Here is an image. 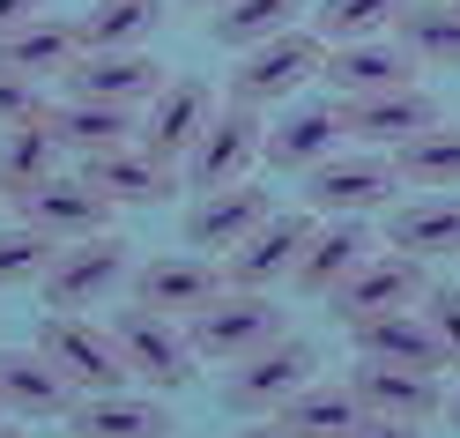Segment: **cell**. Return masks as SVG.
Here are the masks:
<instances>
[{"mask_svg": "<svg viewBox=\"0 0 460 438\" xmlns=\"http://www.w3.org/2000/svg\"><path fill=\"white\" fill-rule=\"evenodd\" d=\"M386 246L409 260H453L460 253V193H416L386 209Z\"/></svg>", "mask_w": 460, "mask_h": 438, "instance_id": "603a6c76", "label": "cell"}, {"mask_svg": "<svg viewBox=\"0 0 460 438\" xmlns=\"http://www.w3.org/2000/svg\"><path fill=\"white\" fill-rule=\"evenodd\" d=\"M164 90V67L149 52H82L67 67V97H97V104H149Z\"/></svg>", "mask_w": 460, "mask_h": 438, "instance_id": "44dd1931", "label": "cell"}, {"mask_svg": "<svg viewBox=\"0 0 460 438\" xmlns=\"http://www.w3.org/2000/svg\"><path fill=\"white\" fill-rule=\"evenodd\" d=\"M327 67V38L320 31H282V38H261V45H245L238 52V67H230V104H290L305 82H320Z\"/></svg>", "mask_w": 460, "mask_h": 438, "instance_id": "6da1fadb", "label": "cell"}, {"mask_svg": "<svg viewBox=\"0 0 460 438\" xmlns=\"http://www.w3.org/2000/svg\"><path fill=\"white\" fill-rule=\"evenodd\" d=\"M230 290L223 260L208 253H164V260H134V305L171 312V319H193L200 305H216Z\"/></svg>", "mask_w": 460, "mask_h": 438, "instance_id": "8fae6325", "label": "cell"}, {"mask_svg": "<svg viewBox=\"0 0 460 438\" xmlns=\"http://www.w3.org/2000/svg\"><path fill=\"white\" fill-rule=\"evenodd\" d=\"M349 394H357L364 416H401V424H430V416H446V387H438V371H416V364L357 357Z\"/></svg>", "mask_w": 460, "mask_h": 438, "instance_id": "2e32d148", "label": "cell"}, {"mask_svg": "<svg viewBox=\"0 0 460 438\" xmlns=\"http://www.w3.org/2000/svg\"><path fill=\"white\" fill-rule=\"evenodd\" d=\"M446 416H453V424H460V394H446Z\"/></svg>", "mask_w": 460, "mask_h": 438, "instance_id": "60d3db41", "label": "cell"}, {"mask_svg": "<svg viewBox=\"0 0 460 438\" xmlns=\"http://www.w3.org/2000/svg\"><path fill=\"white\" fill-rule=\"evenodd\" d=\"M45 15V0H0V38H15L22 22H38Z\"/></svg>", "mask_w": 460, "mask_h": 438, "instance_id": "f35d334b", "label": "cell"}, {"mask_svg": "<svg viewBox=\"0 0 460 438\" xmlns=\"http://www.w3.org/2000/svg\"><path fill=\"white\" fill-rule=\"evenodd\" d=\"M67 431H75V438H171L179 416H171L164 394L111 387V394H82V401L67 408Z\"/></svg>", "mask_w": 460, "mask_h": 438, "instance_id": "d6986e66", "label": "cell"}, {"mask_svg": "<svg viewBox=\"0 0 460 438\" xmlns=\"http://www.w3.org/2000/svg\"><path fill=\"white\" fill-rule=\"evenodd\" d=\"M341 127H349L364 149H401L409 134L438 127V97L430 90H386V97H349L341 104Z\"/></svg>", "mask_w": 460, "mask_h": 438, "instance_id": "7402d4cb", "label": "cell"}, {"mask_svg": "<svg viewBox=\"0 0 460 438\" xmlns=\"http://www.w3.org/2000/svg\"><path fill=\"white\" fill-rule=\"evenodd\" d=\"M341 141H349V127H341V97H334V104H290V112L268 127L261 164H275V171H312V164H327Z\"/></svg>", "mask_w": 460, "mask_h": 438, "instance_id": "ffe728a7", "label": "cell"}, {"mask_svg": "<svg viewBox=\"0 0 460 438\" xmlns=\"http://www.w3.org/2000/svg\"><path fill=\"white\" fill-rule=\"evenodd\" d=\"M349 342H357V357H379V364L446 371V349H438V335L423 327V312H416V305H409V312H379V319H357V327H349Z\"/></svg>", "mask_w": 460, "mask_h": 438, "instance_id": "484cf974", "label": "cell"}, {"mask_svg": "<svg viewBox=\"0 0 460 438\" xmlns=\"http://www.w3.org/2000/svg\"><path fill=\"white\" fill-rule=\"evenodd\" d=\"M312 379H320V349L297 342V335H275L268 349H252L245 364H230L223 408L230 416H275V408L290 401L297 387H312Z\"/></svg>", "mask_w": 460, "mask_h": 438, "instance_id": "8992f818", "label": "cell"}, {"mask_svg": "<svg viewBox=\"0 0 460 438\" xmlns=\"http://www.w3.org/2000/svg\"><path fill=\"white\" fill-rule=\"evenodd\" d=\"M15 216L45 230L52 246H75V238H97V230H111V201L82 179V171H52L45 186H31L15 201Z\"/></svg>", "mask_w": 460, "mask_h": 438, "instance_id": "30bf717a", "label": "cell"}, {"mask_svg": "<svg viewBox=\"0 0 460 438\" xmlns=\"http://www.w3.org/2000/svg\"><path fill=\"white\" fill-rule=\"evenodd\" d=\"M297 15H305V0H223V8H208V38L223 52H245L261 38L297 31Z\"/></svg>", "mask_w": 460, "mask_h": 438, "instance_id": "d6a6232c", "label": "cell"}, {"mask_svg": "<svg viewBox=\"0 0 460 438\" xmlns=\"http://www.w3.org/2000/svg\"><path fill=\"white\" fill-rule=\"evenodd\" d=\"M423 290H430L423 260H409V253H371L327 305H334L341 327H357V319H379V312H409V305H423Z\"/></svg>", "mask_w": 460, "mask_h": 438, "instance_id": "4fadbf2b", "label": "cell"}, {"mask_svg": "<svg viewBox=\"0 0 460 438\" xmlns=\"http://www.w3.org/2000/svg\"><path fill=\"white\" fill-rule=\"evenodd\" d=\"M394 164L386 149H334L327 164L305 171V209L312 216H379L394 209Z\"/></svg>", "mask_w": 460, "mask_h": 438, "instance_id": "52a82bcc", "label": "cell"}, {"mask_svg": "<svg viewBox=\"0 0 460 438\" xmlns=\"http://www.w3.org/2000/svg\"><path fill=\"white\" fill-rule=\"evenodd\" d=\"M268 216H275V193L252 186V179L216 186V193H193V209H186V246L208 253V260H223L230 246H245Z\"/></svg>", "mask_w": 460, "mask_h": 438, "instance_id": "9a60e30c", "label": "cell"}, {"mask_svg": "<svg viewBox=\"0 0 460 438\" xmlns=\"http://www.w3.org/2000/svg\"><path fill=\"white\" fill-rule=\"evenodd\" d=\"M371 253H379V238L364 230V216H320L312 238H305V253H297V268H290V290L297 298H334Z\"/></svg>", "mask_w": 460, "mask_h": 438, "instance_id": "7c38bea8", "label": "cell"}, {"mask_svg": "<svg viewBox=\"0 0 460 438\" xmlns=\"http://www.w3.org/2000/svg\"><path fill=\"white\" fill-rule=\"evenodd\" d=\"M216 90L200 75H164V90L141 104V127H134V141L149 149L156 164H171V171H186V156H193V141H200V127L216 120Z\"/></svg>", "mask_w": 460, "mask_h": 438, "instance_id": "ba28073f", "label": "cell"}, {"mask_svg": "<svg viewBox=\"0 0 460 438\" xmlns=\"http://www.w3.org/2000/svg\"><path fill=\"white\" fill-rule=\"evenodd\" d=\"M111 335H119L127 371H134L149 394H179V387H193L200 357H193V342H186V319L149 312V305H119V312H111Z\"/></svg>", "mask_w": 460, "mask_h": 438, "instance_id": "277c9868", "label": "cell"}, {"mask_svg": "<svg viewBox=\"0 0 460 438\" xmlns=\"http://www.w3.org/2000/svg\"><path fill=\"white\" fill-rule=\"evenodd\" d=\"M416 52L409 45H386V38H357V45H327V82H334V97L349 104V97H386V90H416Z\"/></svg>", "mask_w": 460, "mask_h": 438, "instance_id": "e0dca14e", "label": "cell"}, {"mask_svg": "<svg viewBox=\"0 0 460 438\" xmlns=\"http://www.w3.org/2000/svg\"><path fill=\"white\" fill-rule=\"evenodd\" d=\"M416 312H423V327L438 335V349H446V371H460V282H430Z\"/></svg>", "mask_w": 460, "mask_h": 438, "instance_id": "d590c367", "label": "cell"}, {"mask_svg": "<svg viewBox=\"0 0 460 438\" xmlns=\"http://www.w3.org/2000/svg\"><path fill=\"white\" fill-rule=\"evenodd\" d=\"M386 164H394V179L401 186H423V193H460V127H423V134H409L401 149H386Z\"/></svg>", "mask_w": 460, "mask_h": 438, "instance_id": "4316f807", "label": "cell"}, {"mask_svg": "<svg viewBox=\"0 0 460 438\" xmlns=\"http://www.w3.org/2000/svg\"><path fill=\"white\" fill-rule=\"evenodd\" d=\"M67 438H75V431H67Z\"/></svg>", "mask_w": 460, "mask_h": 438, "instance_id": "ee69618b", "label": "cell"}, {"mask_svg": "<svg viewBox=\"0 0 460 438\" xmlns=\"http://www.w3.org/2000/svg\"><path fill=\"white\" fill-rule=\"evenodd\" d=\"M82 22H60V15H38V22H22L15 38H0V60L8 67H22V75H67L75 60H82Z\"/></svg>", "mask_w": 460, "mask_h": 438, "instance_id": "83f0119b", "label": "cell"}, {"mask_svg": "<svg viewBox=\"0 0 460 438\" xmlns=\"http://www.w3.org/2000/svg\"><path fill=\"white\" fill-rule=\"evenodd\" d=\"M186 8H223V0H186Z\"/></svg>", "mask_w": 460, "mask_h": 438, "instance_id": "b9f144b4", "label": "cell"}, {"mask_svg": "<svg viewBox=\"0 0 460 438\" xmlns=\"http://www.w3.org/2000/svg\"><path fill=\"white\" fill-rule=\"evenodd\" d=\"M38 349L52 357V371L75 387V401L82 394H111V387H127V357H119V335L104 327V319H90V312H45L38 319Z\"/></svg>", "mask_w": 460, "mask_h": 438, "instance_id": "7a4b0ae2", "label": "cell"}, {"mask_svg": "<svg viewBox=\"0 0 460 438\" xmlns=\"http://www.w3.org/2000/svg\"><path fill=\"white\" fill-rule=\"evenodd\" d=\"M394 38L423 67H460V0H409L394 15Z\"/></svg>", "mask_w": 460, "mask_h": 438, "instance_id": "4dcf8cb0", "label": "cell"}, {"mask_svg": "<svg viewBox=\"0 0 460 438\" xmlns=\"http://www.w3.org/2000/svg\"><path fill=\"white\" fill-rule=\"evenodd\" d=\"M38 112H45L38 75H22V67H8V60H0V134H8V127H31Z\"/></svg>", "mask_w": 460, "mask_h": 438, "instance_id": "8d00e7d4", "label": "cell"}, {"mask_svg": "<svg viewBox=\"0 0 460 438\" xmlns=\"http://www.w3.org/2000/svg\"><path fill=\"white\" fill-rule=\"evenodd\" d=\"M82 179H90L111 209H156V201H171V186H179V171L156 164L141 141H119V149H97V156H82L75 164Z\"/></svg>", "mask_w": 460, "mask_h": 438, "instance_id": "ac0fdd59", "label": "cell"}, {"mask_svg": "<svg viewBox=\"0 0 460 438\" xmlns=\"http://www.w3.org/2000/svg\"><path fill=\"white\" fill-rule=\"evenodd\" d=\"M275 335H290V319H282V305L268 290H223L216 305H200L186 319L193 357H208V364H245L252 349H268Z\"/></svg>", "mask_w": 460, "mask_h": 438, "instance_id": "3957f363", "label": "cell"}, {"mask_svg": "<svg viewBox=\"0 0 460 438\" xmlns=\"http://www.w3.org/2000/svg\"><path fill=\"white\" fill-rule=\"evenodd\" d=\"M119 282H134V246L119 238V230H97V238H75L52 253V268H45V305L52 312H90L104 305Z\"/></svg>", "mask_w": 460, "mask_h": 438, "instance_id": "5b68a950", "label": "cell"}, {"mask_svg": "<svg viewBox=\"0 0 460 438\" xmlns=\"http://www.w3.org/2000/svg\"><path fill=\"white\" fill-rule=\"evenodd\" d=\"M401 8H409V0H320V8H312V31H320L327 45H357V38H386Z\"/></svg>", "mask_w": 460, "mask_h": 438, "instance_id": "836d02e7", "label": "cell"}, {"mask_svg": "<svg viewBox=\"0 0 460 438\" xmlns=\"http://www.w3.org/2000/svg\"><path fill=\"white\" fill-rule=\"evenodd\" d=\"M60 141H52V127H45V112L31 127H8L0 134V201H22L31 186H45L52 171H60Z\"/></svg>", "mask_w": 460, "mask_h": 438, "instance_id": "f1b7e54d", "label": "cell"}, {"mask_svg": "<svg viewBox=\"0 0 460 438\" xmlns=\"http://www.w3.org/2000/svg\"><path fill=\"white\" fill-rule=\"evenodd\" d=\"M261 141H268V120L252 104H216V120L200 127L193 156H186V186L193 193H216V186H238L252 179V164H261Z\"/></svg>", "mask_w": 460, "mask_h": 438, "instance_id": "9c48e42d", "label": "cell"}, {"mask_svg": "<svg viewBox=\"0 0 460 438\" xmlns=\"http://www.w3.org/2000/svg\"><path fill=\"white\" fill-rule=\"evenodd\" d=\"M341 438H423V424H401V416H357Z\"/></svg>", "mask_w": 460, "mask_h": 438, "instance_id": "74e56055", "label": "cell"}, {"mask_svg": "<svg viewBox=\"0 0 460 438\" xmlns=\"http://www.w3.org/2000/svg\"><path fill=\"white\" fill-rule=\"evenodd\" d=\"M45 127H52V141L82 164V156H97V149L134 141L141 112H134V104H97V97H60V104H45Z\"/></svg>", "mask_w": 460, "mask_h": 438, "instance_id": "d4e9b609", "label": "cell"}, {"mask_svg": "<svg viewBox=\"0 0 460 438\" xmlns=\"http://www.w3.org/2000/svg\"><path fill=\"white\" fill-rule=\"evenodd\" d=\"M0 438H22V431H15V424H0Z\"/></svg>", "mask_w": 460, "mask_h": 438, "instance_id": "7bdbcfd3", "label": "cell"}, {"mask_svg": "<svg viewBox=\"0 0 460 438\" xmlns=\"http://www.w3.org/2000/svg\"><path fill=\"white\" fill-rule=\"evenodd\" d=\"M238 438H297V431H282V424H275V416H268V424H261V416H252V424H245V431H238Z\"/></svg>", "mask_w": 460, "mask_h": 438, "instance_id": "ab89813d", "label": "cell"}, {"mask_svg": "<svg viewBox=\"0 0 460 438\" xmlns=\"http://www.w3.org/2000/svg\"><path fill=\"white\" fill-rule=\"evenodd\" d=\"M312 223H320L312 209H275L245 246H230V253H223L230 290H275V282H290L297 253H305V238H312Z\"/></svg>", "mask_w": 460, "mask_h": 438, "instance_id": "5bb4252c", "label": "cell"}, {"mask_svg": "<svg viewBox=\"0 0 460 438\" xmlns=\"http://www.w3.org/2000/svg\"><path fill=\"white\" fill-rule=\"evenodd\" d=\"M164 0H97L82 8V45L90 52H141L156 31H164Z\"/></svg>", "mask_w": 460, "mask_h": 438, "instance_id": "f546056e", "label": "cell"}, {"mask_svg": "<svg viewBox=\"0 0 460 438\" xmlns=\"http://www.w3.org/2000/svg\"><path fill=\"white\" fill-rule=\"evenodd\" d=\"M52 246L45 230H31V223H0V290H15V282H45V268H52Z\"/></svg>", "mask_w": 460, "mask_h": 438, "instance_id": "e575fe53", "label": "cell"}, {"mask_svg": "<svg viewBox=\"0 0 460 438\" xmlns=\"http://www.w3.org/2000/svg\"><path fill=\"white\" fill-rule=\"evenodd\" d=\"M357 416H364V408H357V394L341 387V379H312V387H297L290 401L275 408V424L297 431V438H341Z\"/></svg>", "mask_w": 460, "mask_h": 438, "instance_id": "1f68e13d", "label": "cell"}, {"mask_svg": "<svg viewBox=\"0 0 460 438\" xmlns=\"http://www.w3.org/2000/svg\"><path fill=\"white\" fill-rule=\"evenodd\" d=\"M67 408H75V387L52 371L38 342L0 349V416H67Z\"/></svg>", "mask_w": 460, "mask_h": 438, "instance_id": "cb8c5ba5", "label": "cell"}]
</instances>
